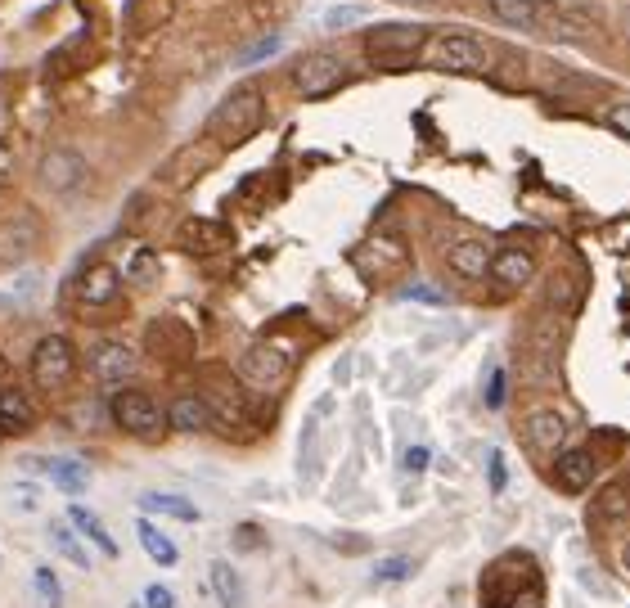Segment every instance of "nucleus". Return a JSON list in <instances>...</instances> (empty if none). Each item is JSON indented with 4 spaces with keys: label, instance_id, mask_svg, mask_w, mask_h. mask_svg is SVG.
Masks as SVG:
<instances>
[{
    "label": "nucleus",
    "instance_id": "nucleus-39",
    "mask_svg": "<svg viewBox=\"0 0 630 608\" xmlns=\"http://www.w3.org/2000/svg\"><path fill=\"white\" fill-rule=\"evenodd\" d=\"M234 541H239V550H248V545H261V527L243 523V527H239V536H234Z\"/></svg>",
    "mask_w": 630,
    "mask_h": 608
},
{
    "label": "nucleus",
    "instance_id": "nucleus-16",
    "mask_svg": "<svg viewBox=\"0 0 630 608\" xmlns=\"http://www.w3.org/2000/svg\"><path fill=\"white\" fill-rule=\"evenodd\" d=\"M486 280H491L500 293L527 289V284L536 280V257H531L527 248H504V253L491 257V271H486Z\"/></svg>",
    "mask_w": 630,
    "mask_h": 608
},
{
    "label": "nucleus",
    "instance_id": "nucleus-11",
    "mask_svg": "<svg viewBox=\"0 0 630 608\" xmlns=\"http://www.w3.org/2000/svg\"><path fill=\"white\" fill-rule=\"evenodd\" d=\"M536 32L558 46H594L599 41V23L590 19V10H572V5H549Z\"/></svg>",
    "mask_w": 630,
    "mask_h": 608
},
{
    "label": "nucleus",
    "instance_id": "nucleus-19",
    "mask_svg": "<svg viewBox=\"0 0 630 608\" xmlns=\"http://www.w3.org/2000/svg\"><path fill=\"white\" fill-rule=\"evenodd\" d=\"M594 469H599V460H594V451L590 446H576V451H558V460H554V482L563 491H585L594 482Z\"/></svg>",
    "mask_w": 630,
    "mask_h": 608
},
{
    "label": "nucleus",
    "instance_id": "nucleus-30",
    "mask_svg": "<svg viewBox=\"0 0 630 608\" xmlns=\"http://www.w3.org/2000/svg\"><path fill=\"white\" fill-rule=\"evenodd\" d=\"M32 586H36V595H41L45 608H63V586H59V577H54V568L36 563V568H32Z\"/></svg>",
    "mask_w": 630,
    "mask_h": 608
},
{
    "label": "nucleus",
    "instance_id": "nucleus-26",
    "mask_svg": "<svg viewBox=\"0 0 630 608\" xmlns=\"http://www.w3.org/2000/svg\"><path fill=\"white\" fill-rule=\"evenodd\" d=\"M68 523L81 532V541L99 545V550H104L108 559H117V541H113V532L104 527V518H99L95 509H86V505H68Z\"/></svg>",
    "mask_w": 630,
    "mask_h": 608
},
{
    "label": "nucleus",
    "instance_id": "nucleus-31",
    "mask_svg": "<svg viewBox=\"0 0 630 608\" xmlns=\"http://www.w3.org/2000/svg\"><path fill=\"white\" fill-rule=\"evenodd\" d=\"M365 19V5H338V10L324 14V32H342V28H356Z\"/></svg>",
    "mask_w": 630,
    "mask_h": 608
},
{
    "label": "nucleus",
    "instance_id": "nucleus-1",
    "mask_svg": "<svg viewBox=\"0 0 630 608\" xmlns=\"http://www.w3.org/2000/svg\"><path fill=\"white\" fill-rule=\"evenodd\" d=\"M108 419L117 433L135 437V442H162L167 433V406L149 388H131V383L108 392Z\"/></svg>",
    "mask_w": 630,
    "mask_h": 608
},
{
    "label": "nucleus",
    "instance_id": "nucleus-12",
    "mask_svg": "<svg viewBox=\"0 0 630 608\" xmlns=\"http://www.w3.org/2000/svg\"><path fill=\"white\" fill-rule=\"evenodd\" d=\"M41 244V217L36 212H9L0 217V266H23Z\"/></svg>",
    "mask_w": 630,
    "mask_h": 608
},
{
    "label": "nucleus",
    "instance_id": "nucleus-9",
    "mask_svg": "<svg viewBox=\"0 0 630 608\" xmlns=\"http://www.w3.org/2000/svg\"><path fill=\"white\" fill-rule=\"evenodd\" d=\"M122 271H117L113 262H86L77 271V280H72V298L81 302V307L90 311H104L113 307L117 298H122Z\"/></svg>",
    "mask_w": 630,
    "mask_h": 608
},
{
    "label": "nucleus",
    "instance_id": "nucleus-24",
    "mask_svg": "<svg viewBox=\"0 0 630 608\" xmlns=\"http://www.w3.org/2000/svg\"><path fill=\"white\" fill-rule=\"evenodd\" d=\"M117 271H122V280L135 284V289H153V284L162 280V262H158V253H153L149 244H135Z\"/></svg>",
    "mask_w": 630,
    "mask_h": 608
},
{
    "label": "nucleus",
    "instance_id": "nucleus-8",
    "mask_svg": "<svg viewBox=\"0 0 630 608\" xmlns=\"http://www.w3.org/2000/svg\"><path fill=\"white\" fill-rule=\"evenodd\" d=\"M288 82H293V95H302V100H324L342 86V59L329 55V50H311L293 64Z\"/></svg>",
    "mask_w": 630,
    "mask_h": 608
},
{
    "label": "nucleus",
    "instance_id": "nucleus-40",
    "mask_svg": "<svg viewBox=\"0 0 630 608\" xmlns=\"http://www.w3.org/2000/svg\"><path fill=\"white\" fill-rule=\"evenodd\" d=\"M576 577H581V581H585V586H590V590H594V595H608V586H603V581H599V577H594V572H590V568H576Z\"/></svg>",
    "mask_w": 630,
    "mask_h": 608
},
{
    "label": "nucleus",
    "instance_id": "nucleus-35",
    "mask_svg": "<svg viewBox=\"0 0 630 608\" xmlns=\"http://www.w3.org/2000/svg\"><path fill=\"white\" fill-rule=\"evenodd\" d=\"M275 50H279V37H266L261 46H248V50H243V55H239V64H243V68H248V64H261V59H270Z\"/></svg>",
    "mask_w": 630,
    "mask_h": 608
},
{
    "label": "nucleus",
    "instance_id": "nucleus-18",
    "mask_svg": "<svg viewBox=\"0 0 630 608\" xmlns=\"http://www.w3.org/2000/svg\"><path fill=\"white\" fill-rule=\"evenodd\" d=\"M36 424V397L18 383H0V437H18Z\"/></svg>",
    "mask_w": 630,
    "mask_h": 608
},
{
    "label": "nucleus",
    "instance_id": "nucleus-33",
    "mask_svg": "<svg viewBox=\"0 0 630 608\" xmlns=\"http://www.w3.org/2000/svg\"><path fill=\"white\" fill-rule=\"evenodd\" d=\"M603 118H608V127H612V131H621V136L630 140V100L608 104V109H603Z\"/></svg>",
    "mask_w": 630,
    "mask_h": 608
},
{
    "label": "nucleus",
    "instance_id": "nucleus-27",
    "mask_svg": "<svg viewBox=\"0 0 630 608\" xmlns=\"http://www.w3.org/2000/svg\"><path fill=\"white\" fill-rule=\"evenodd\" d=\"M176 244L185 248V253H212V248L225 244V230L216 226V221L194 217V221H185V226L176 230Z\"/></svg>",
    "mask_w": 630,
    "mask_h": 608
},
{
    "label": "nucleus",
    "instance_id": "nucleus-6",
    "mask_svg": "<svg viewBox=\"0 0 630 608\" xmlns=\"http://www.w3.org/2000/svg\"><path fill=\"white\" fill-rule=\"evenodd\" d=\"M86 370L104 388H126L135 379V370H140V352L131 343H122V338H99L86 352Z\"/></svg>",
    "mask_w": 630,
    "mask_h": 608
},
{
    "label": "nucleus",
    "instance_id": "nucleus-21",
    "mask_svg": "<svg viewBox=\"0 0 630 608\" xmlns=\"http://www.w3.org/2000/svg\"><path fill=\"white\" fill-rule=\"evenodd\" d=\"M207 581H212V595L221 608H243L248 604V586H243V572L234 568L230 559H212L207 568Z\"/></svg>",
    "mask_w": 630,
    "mask_h": 608
},
{
    "label": "nucleus",
    "instance_id": "nucleus-20",
    "mask_svg": "<svg viewBox=\"0 0 630 608\" xmlns=\"http://www.w3.org/2000/svg\"><path fill=\"white\" fill-rule=\"evenodd\" d=\"M491 248L482 244V239H455V244L446 248V266L459 275V280H486V271H491Z\"/></svg>",
    "mask_w": 630,
    "mask_h": 608
},
{
    "label": "nucleus",
    "instance_id": "nucleus-44",
    "mask_svg": "<svg viewBox=\"0 0 630 608\" xmlns=\"http://www.w3.org/2000/svg\"><path fill=\"white\" fill-rule=\"evenodd\" d=\"M131 608H140V604H131Z\"/></svg>",
    "mask_w": 630,
    "mask_h": 608
},
{
    "label": "nucleus",
    "instance_id": "nucleus-38",
    "mask_svg": "<svg viewBox=\"0 0 630 608\" xmlns=\"http://www.w3.org/2000/svg\"><path fill=\"white\" fill-rule=\"evenodd\" d=\"M500 388H504V374L495 370V374H491V392H486V406H491V410L504 406V392H500Z\"/></svg>",
    "mask_w": 630,
    "mask_h": 608
},
{
    "label": "nucleus",
    "instance_id": "nucleus-7",
    "mask_svg": "<svg viewBox=\"0 0 630 608\" xmlns=\"http://www.w3.org/2000/svg\"><path fill=\"white\" fill-rule=\"evenodd\" d=\"M234 379L243 388H257V392H270L288 379V352L275 343H252L243 347V356L234 361Z\"/></svg>",
    "mask_w": 630,
    "mask_h": 608
},
{
    "label": "nucleus",
    "instance_id": "nucleus-10",
    "mask_svg": "<svg viewBox=\"0 0 630 608\" xmlns=\"http://www.w3.org/2000/svg\"><path fill=\"white\" fill-rule=\"evenodd\" d=\"M36 181H41L50 194H72V190H81V185H86V158H81L72 145L45 149L41 163H36Z\"/></svg>",
    "mask_w": 630,
    "mask_h": 608
},
{
    "label": "nucleus",
    "instance_id": "nucleus-32",
    "mask_svg": "<svg viewBox=\"0 0 630 608\" xmlns=\"http://www.w3.org/2000/svg\"><path fill=\"white\" fill-rule=\"evenodd\" d=\"M410 568H414V559L410 554H396V559H383L374 568V581H405L410 577Z\"/></svg>",
    "mask_w": 630,
    "mask_h": 608
},
{
    "label": "nucleus",
    "instance_id": "nucleus-3",
    "mask_svg": "<svg viewBox=\"0 0 630 608\" xmlns=\"http://www.w3.org/2000/svg\"><path fill=\"white\" fill-rule=\"evenodd\" d=\"M423 41H428V28L419 23H378L365 32V64L378 73H401L423 55Z\"/></svg>",
    "mask_w": 630,
    "mask_h": 608
},
{
    "label": "nucleus",
    "instance_id": "nucleus-37",
    "mask_svg": "<svg viewBox=\"0 0 630 608\" xmlns=\"http://www.w3.org/2000/svg\"><path fill=\"white\" fill-rule=\"evenodd\" d=\"M504 482H509V473H504V455L491 451V491H504Z\"/></svg>",
    "mask_w": 630,
    "mask_h": 608
},
{
    "label": "nucleus",
    "instance_id": "nucleus-42",
    "mask_svg": "<svg viewBox=\"0 0 630 608\" xmlns=\"http://www.w3.org/2000/svg\"><path fill=\"white\" fill-rule=\"evenodd\" d=\"M5 374H9V361H5V352H0V379H5Z\"/></svg>",
    "mask_w": 630,
    "mask_h": 608
},
{
    "label": "nucleus",
    "instance_id": "nucleus-5",
    "mask_svg": "<svg viewBox=\"0 0 630 608\" xmlns=\"http://www.w3.org/2000/svg\"><path fill=\"white\" fill-rule=\"evenodd\" d=\"M261 118H266V95H261L257 86H234V91L216 104L207 131H212V136H225V140H243L261 127Z\"/></svg>",
    "mask_w": 630,
    "mask_h": 608
},
{
    "label": "nucleus",
    "instance_id": "nucleus-15",
    "mask_svg": "<svg viewBox=\"0 0 630 608\" xmlns=\"http://www.w3.org/2000/svg\"><path fill=\"white\" fill-rule=\"evenodd\" d=\"M203 401H207L216 424H243V419H248V388H243L239 379L212 374V379L203 383Z\"/></svg>",
    "mask_w": 630,
    "mask_h": 608
},
{
    "label": "nucleus",
    "instance_id": "nucleus-4",
    "mask_svg": "<svg viewBox=\"0 0 630 608\" xmlns=\"http://www.w3.org/2000/svg\"><path fill=\"white\" fill-rule=\"evenodd\" d=\"M77 365H81V356L68 334H45V338H36L27 370H32V383L41 392H63L77 379Z\"/></svg>",
    "mask_w": 630,
    "mask_h": 608
},
{
    "label": "nucleus",
    "instance_id": "nucleus-36",
    "mask_svg": "<svg viewBox=\"0 0 630 608\" xmlns=\"http://www.w3.org/2000/svg\"><path fill=\"white\" fill-rule=\"evenodd\" d=\"M401 298H410V302H432V307H441V302H446V293H441V289H428V284H410Z\"/></svg>",
    "mask_w": 630,
    "mask_h": 608
},
{
    "label": "nucleus",
    "instance_id": "nucleus-43",
    "mask_svg": "<svg viewBox=\"0 0 630 608\" xmlns=\"http://www.w3.org/2000/svg\"><path fill=\"white\" fill-rule=\"evenodd\" d=\"M410 5H428V0H410Z\"/></svg>",
    "mask_w": 630,
    "mask_h": 608
},
{
    "label": "nucleus",
    "instance_id": "nucleus-22",
    "mask_svg": "<svg viewBox=\"0 0 630 608\" xmlns=\"http://www.w3.org/2000/svg\"><path fill=\"white\" fill-rule=\"evenodd\" d=\"M135 541H140V550L149 554L158 568H176V559H180V550H176V541H171L167 532H162L158 523H153L149 514H140L135 518Z\"/></svg>",
    "mask_w": 630,
    "mask_h": 608
},
{
    "label": "nucleus",
    "instance_id": "nucleus-13",
    "mask_svg": "<svg viewBox=\"0 0 630 608\" xmlns=\"http://www.w3.org/2000/svg\"><path fill=\"white\" fill-rule=\"evenodd\" d=\"M567 437H572V424L554 406H540L522 419V442H527L531 455H558L567 446Z\"/></svg>",
    "mask_w": 630,
    "mask_h": 608
},
{
    "label": "nucleus",
    "instance_id": "nucleus-14",
    "mask_svg": "<svg viewBox=\"0 0 630 608\" xmlns=\"http://www.w3.org/2000/svg\"><path fill=\"white\" fill-rule=\"evenodd\" d=\"M194 352V334H189L180 320L158 316L144 325V356H158V361H189Z\"/></svg>",
    "mask_w": 630,
    "mask_h": 608
},
{
    "label": "nucleus",
    "instance_id": "nucleus-34",
    "mask_svg": "<svg viewBox=\"0 0 630 608\" xmlns=\"http://www.w3.org/2000/svg\"><path fill=\"white\" fill-rule=\"evenodd\" d=\"M144 608H176V595H171L162 581H153V586H144V599H140Z\"/></svg>",
    "mask_w": 630,
    "mask_h": 608
},
{
    "label": "nucleus",
    "instance_id": "nucleus-17",
    "mask_svg": "<svg viewBox=\"0 0 630 608\" xmlns=\"http://www.w3.org/2000/svg\"><path fill=\"white\" fill-rule=\"evenodd\" d=\"M167 428H171V433H185V437L216 428V419H212V410H207L203 392H176V397L167 401Z\"/></svg>",
    "mask_w": 630,
    "mask_h": 608
},
{
    "label": "nucleus",
    "instance_id": "nucleus-28",
    "mask_svg": "<svg viewBox=\"0 0 630 608\" xmlns=\"http://www.w3.org/2000/svg\"><path fill=\"white\" fill-rule=\"evenodd\" d=\"M50 541H54V550L63 554V559L72 563V568H81V572H90V554H86V541H81V532L68 523V518H59V523H50Z\"/></svg>",
    "mask_w": 630,
    "mask_h": 608
},
{
    "label": "nucleus",
    "instance_id": "nucleus-25",
    "mask_svg": "<svg viewBox=\"0 0 630 608\" xmlns=\"http://www.w3.org/2000/svg\"><path fill=\"white\" fill-rule=\"evenodd\" d=\"M140 514H162V518H180V523H198V505L189 496H171V491H144L140 496Z\"/></svg>",
    "mask_w": 630,
    "mask_h": 608
},
{
    "label": "nucleus",
    "instance_id": "nucleus-41",
    "mask_svg": "<svg viewBox=\"0 0 630 608\" xmlns=\"http://www.w3.org/2000/svg\"><path fill=\"white\" fill-rule=\"evenodd\" d=\"M621 568H626V577H630V541L621 545Z\"/></svg>",
    "mask_w": 630,
    "mask_h": 608
},
{
    "label": "nucleus",
    "instance_id": "nucleus-29",
    "mask_svg": "<svg viewBox=\"0 0 630 608\" xmlns=\"http://www.w3.org/2000/svg\"><path fill=\"white\" fill-rule=\"evenodd\" d=\"M45 473L54 478V487H59L63 496H86L90 491V469L81 460H50Z\"/></svg>",
    "mask_w": 630,
    "mask_h": 608
},
{
    "label": "nucleus",
    "instance_id": "nucleus-2",
    "mask_svg": "<svg viewBox=\"0 0 630 608\" xmlns=\"http://www.w3.org/2000/svg\"><path fill=\"white\" fill-rule=\"evenodd\" d=\"M423 64L437 68V73H486L491 68V46H486V37H477V32L468 28H446V32H432L428 41H423Z\"/></svg>",
    "mask_w": 630,
    "mask_h": 608
},
{
    "label": "nucleus",
    "instance_id": "nucleus-23",
    "mask_svg": "<svg viewBox=\"0 0 630 608\" xmlns=\"http://www.w3.org/2000/svg\"><path fill=\"white\" fill-rule=\"evenodd\" d=\"M491 14L504 23V28H518V32H536L540 19H545V0H486Z\"/></svg>",
    "mask_w": 630,
    "mask_h": 608
}]
</instances>
